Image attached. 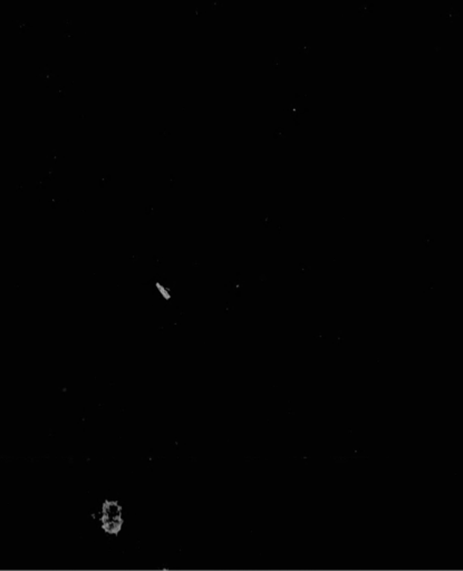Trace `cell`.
<instances>
[{"label": "cell", "mask_w": 463, "mask_h": 571, "mask_svg": "<svg viewBox=\"0 0 463 571\" xmlns=\"http://www.w3.org/2000/svg\"><path fill=\"white\" fill-rule=\"evenodd\" d=\"M102 528L109 534H117L123 525L122 508L117 502L106 501L101 513Z\"/></svg>", "instance_id": "1"}]
</instances>
